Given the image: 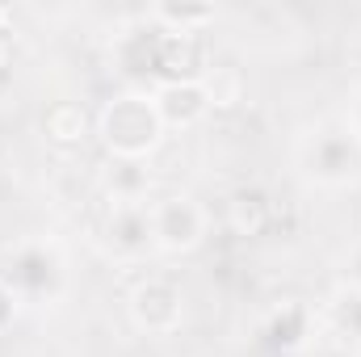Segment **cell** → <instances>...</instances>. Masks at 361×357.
I'll return each mask as SVG.
<instances>
[{"label": "cell", "mask_w": 361, "mask_h": 357, "mask_svg": "<svg viewBox=\"0 0 361 357\" xmlns=\"http://www.w3.org/2000/svg\"><path fill=\"white\" fill-rule=\"evenodd\" d=\"M101 143L114 152V160H147L160 139H164V122L160 109L152 101V92H122L101 109L97 122Z\"/></svg>", "instance_id": "cell-1"}, {"label": "cell", "mask_w": 361, "mask_h": 357, "mask_svg": "<svg viewBox=\"0 0 361 357\" xmlns=\"http://www.w3.org/2000/svg\"><path fill=\"white\" fill-rule=\"evenodd\" d=\"M152 227H156V248L160 253H193L206 240L210 214L197 198L169 193V198L152 202Z\"/></svg>", "instance_id": "cell-2"}, {"label": "cell", "mask_w": 361, "mask_h": 357, "mask_svg": "<svg viewBox=\"0 0 361 357\" xmlns=\"http://www.w3.org/2000/svg\"><path fill=\"white\" fill-rule=\"evenodd\" d=\"M302 160H307V173L324 185H345L353 177L361 160V143L357 131H345V126H319L307 147H302Z\"/></svg>", "instance_id": "cell-3"}, {"label": "cell", "mask_w": 361, "mask_h": 357, "mask_svg": "<svg viewBox=\"0 0 361 357\" xmlns=\"http://www.w3.org/2000/svg\"><path fill=\"white\" fill-rule=\"evenodd\" d=\"M4 282L17 290V298H47L63 282V261L51 244H17L8 253Z\"/></svg>", "instance_id": "cell-4"}, {"label": "cell", "mask_w": 361, "mask_h": 357, "mask_svg": "<svg viewBox=\"0 0 361 357\" xmlns=\"http://www.w3.org/2000/svg\"><path fill=\"white\" fill-rule=\"evenodd\" d=\"M130 315L143 332H156V337H169L177 332L180 320H185V298H180V286L173 277H147L135 286L130 294Z\"/></svg>", "instance_id": "cell-5"}, {"label": "cell", "mask_w": 361, "mask_h": 357, "mask_svg": "<svg viewBox=\"0 0 361 357\" xmlns=\"http://www.w3.org/2000/svg\"><path fill=\"white\" fill-rule=\"evenodd\" d=\"M105 248L118 261H143L156 248V227H152V206L147 202H130V206H114L105 219Z\"/></svg>", "instance_id": "cell-6"}, {"label": "cell", "mask_w": 361, "mask_h": 357, "mask_svg": "<svg viewBox=\"0 0 361 357\" xmlns=\"http://www.w3.org/2000/svg\"><path fill=\"white\" fill-rule=\"evenodd\" d=\"M156 109H160V122L164 126H193L197 118L210 114V101H206V89L202 80H180V85H160L152 92Z\"/></svg>", "instance_id": "cell-7"}, {"label": "cell", "mask_w": 361, "mask_h": 357, "mask_svg": "<svg viewBox=\"0 0 361 357\" xmlns=\"http://www.w3.org/2000/svg\"><path fill=\"white\" fill-rule=\"evenodd\" d=\"M227 223L235 236H261L273 223V202L265 189L248 185V189H235L231 202H227Z\"/></svg>", "instance_id": "cell-8"}, {"label": "cell", "mask_w": 361, "mask_h": 357, "mask_svg": "<svg viewBox=\"0 0 361 357\" xmlns=\"http://www.w3.org/2000/svg\"><path fill=\"white\" fill-rule=\"evenodd\" d=\"M42 131H47L51 143H59V147H76V143L89 139V131H92L89 109L76 105V101H55V105L42 114Z\"/></svg>", "instance_id": "cell-9"}, {"label": "cell", "mask_w": 361, "mask_h": 357, "mask_svg": "<svg viewBox=\"0 0 361 357\" xmlns=\"http://www.w3.org/2000/svg\"><path fill=\"white\" fill-rule=\"evenodd\" d=\"M147 189H152V177H147V164L143 160H114L109 173H105V193L114 206H130V202H147Z\"/></svg>", "instance_id": "cell-10"}, {"label": "cell", "mask_w": 361, "mask_h": 357, "mask_svg": "<svg viewBox=\"0 0 361 357\" xmlns=\"http://www.w3.org/2000/svg\"><path fill=\"white\" fill-rule=\"evenodd\" d=\"M202 89H206L210 109H231V105L244 101V76H240L235 68L219 63V68H206V72H202Z\"/></svg>", "instance_id": "cell-11"}, {"label": "cell", "mask_w": 361, "mask_h": 357, "mask_svg": "<svg viewBox=\"0 0 361 357\" xmlns=\"http://www.w3.org/2000/svg\"><path fill=\"white\" fill-rule=\"evenodd\" d=\"M307 324H311L307 307L294 303V298H286V303L273 311V341H281V345H298L302 332H307Z\"/></svg>", "instance_id": "cell-12"}, {"label": "cell", "mask_w": 361, "mask_h": 357, "mask_svg": "<svg viewBox=\"0 0 361 357\" xmlns=\"http://www.w3.org/2000/svg\"><path fill=\"white\" fill-rule=\"evenodd\" d=\"M332 320L341 324V332H349V337L361 341V286H345L332 298Z\"/></svg>", "instance_id": "cell-13"}, {"label": "cell", "mask_w": 361, "mask_h": 357, "mask_svg": "<svg viewBox=\"0 0 361 357\" xmlns=\"http://www.w3.org/2000/svg\"><path fill=\"white\" fill-rule=\"evenodd\" d=\"M156 17L169 25V30H193L197 34V25H206L210 17H214V8H206V4H164V8H156Z\"/></svg>", "instance_id": "cell-14"}, {"label": "cell", "mask_w": 361, "mask_h": 357, "mask_svg": "<svg viewBox=\"0 0 361 357\" xmlns=\"http://www.w3.org/2000/svg\"><path fill=\"white\" fill-rule=\"evenodd\" d=\"M17 303H21V298H17V290H13V286L0 277V332H4V328L17 320Z\"/></svg>", "instance_id": "cell-15"}, {"label": "cell", "mask_w": 361, "mask_h": 357, "mask_svg": "<svg viewBox=\"0 0 361 357\" xmlns=\"http://www.w3.org/2000/svg\"><path fill=\"white\" fill-rule=\"evenodd\" d=\"M13 63V38H8V30H0V72Z\"/></svg>", "instance_id": "cell-16"}, {"label": "cell", "mask_w": 361, "mask_h": 357, "mask_svg": "<svg viewBox=\"0 0 361 357\" xmlns=\"http://www.w3.org/2000/svg\"><path fill=\"white\" fill-rule=\"evenodd\" d=\"M8 21H13V13H8V8L0 4V30H8Z\"/></svg>", "instance_id": "cell-17"}]
</instances>
